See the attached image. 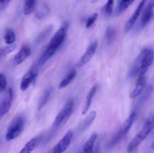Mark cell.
<instances>
[{"instance_id":"obj_3","label":"cell","mask_w":154,"mask_h":153,"mask_svg":"<svg viewBox=\"0 0 154 153\" xmlns=\"http://www.w3.org/2000/svg\"><path fill=\"white\" fill-rule=\"evenodd\" d=\"M154 128V116L150 115V116L146 118L142 128L140 131L132 139L130 143L129 144L127 148V151L129 152L134 151L137 147L139 146L143 141L146 140V138L149 136L151 131Z\"/></svg>"},{"instance_id":"obj_10","label":"cell","mask_w":154,"mask_h":153,"mask_svg":"<svg viewBox=\"0 0 154 153\" xmlns=\"http://www.w3.org/2000/svg\"><path fill=\"white\" fill-rule=\"evenodd\" d=\"M147 1V0H141V2H140V4L138 5V7H137L136 10H135L133 14L130 16V18H129V19L128 20L127 22H126V25H125L124 27L125 33H128L131 29H132L135 22H136V20L138 19L140 15H141V11H142L143 9H144Z\"/></svg>"},{"instance_id":"obj_28","label":"cell","mask_w":154,"mask_h":153,"mask_svg":"<svg viewBox=\"0 0 154 153\" xmlns=\"http://www.w3.org/2000/svg\"><path fill=\"white\" fill-rule=\"evenodd\" d=\"M152 92H153V86H147V88L144 89V92L141 94H142V96H141L139 102L143 103L144 101H145V100H147L149 97H150V94H151V93H152Z\"/></svg>"},{"instance_id":"obj_2","label":"cell","mask_w":154,"mask_h":153,"mask_svg":"<svg viewBox=\"0 0 154 153\" xmlns=\"http://www.w3.org/2000/svg\"><path fill=\"white\" fill-rule=\"evenodd\" d=\"M154 59V52L150 48L143 50L132 63V68L129 70L131 77H138L139 76H145L148 71L149 68Z\"/></svg>"},{"instance_id":"obj_14","label":"cell","mask_w":154,"mask_h":153,"mask_svg":"<svg viewBox=\"0 0 154 153\" xmlns=\"http://www.w3.org/2000/svg\"><path fill=\"white\" fill-rule=\"evenodd\" d=\"M153 8H154V0H150L148 4L146 5L144 8V12H143L141 20V24L142 27H145L150 20L152 19L153 15Z\"/></svg>"},{"instance_id":"obj_26","label":"cell","mask_w":154,"mask_h":153,"mask_svg":"<svg viewBox=\"0 0 154 153\" xmlns=\"http://www.w3.org/2000/svg\"><path fill=\"white\" fill-rule=\"evenodd\" d=\"M17 48V44H13L8 45V46H5L3 47H2L1 52H0V54H1V58H3L5 56L8 55L11 52H12L13 51H14Z\"/></svg>"},{"instance_id":"obj_31","label":"cell","mask_w":154,"mask_h":153,"mask_svg":"<svg viewBox=\"0 0 154 153\" xmlns=\"http://www.w3.org/2000/svg\"><path fill=\"white\" fill-rule=\"evenodd\" d=\"M51 28H49V29L45 30V31H44L43 32H42V34H41L40 35L38 36V40H37V41L40 42V41H42H42H43L44 39L46 38L47 36L49 35V33L51 32Z\"/></svg>"},{"instance_id":"obj_30","label":"cell","mask_w":154,"mask_h":153,"mask_svg":"<svg viewBox=\"0 0 154 153\" xmlns=\"http://www.w3.org/2000/svg\"><path fill=\"white\" fill-rule=\"evenodd\" d=\"M7 84V78L5 76L4 74L1 73L0 74V91H1V92H3L5 90H6Z\"/></svg>"},{"instance_id":"obj_22","label":"cell","mask_w":154,"mask_h":153,"mask_svg":"<svg viewBox=\"0 0 154 153\" xmlns=\"http://www.w3.org/2000/svg\"><path fill=\"white\" fill-rule=\"evenodd\" d=\"M4 40L8 45L14 44L15 40H16V34L13 29H11V28L6 29L4 34Z\"/></svg>"},{"instance_id":"obj_21","label":"cell","mask_w":154,"mask_h":153,"mask_svg":"<svg viewBox=\"0 0 154 153\" xmlns=\"http://www.w3.org/2000/svg\"><path fill=\"white\" fill-rule=\"evenodd\" d=\"M76 74L77 72L75 69L71 70L68 73V74L62 80L61 82H60V84H59V88L61 89V88H66V86H68L72 82V81L75 79V76H76Z\"/></svg>"},{"instance_id":"obj_5","label":"cell","mask_w":154,"mask_h":153,"mask_svg":"<svg viewBox=\"0 0 154 153\" xmlns=\"http://www.w3.org/2000/svg\"><path fill=\"white\" fill-rule=\"evenodd\" d=\"M137 117V112L135 111L131 112L130 115L129 116L127 119L124 122L123 124H122L121 128H120V130L117 131V133L116 134L115 136L112 138L111 142H110V146H114L116 144L118 143L119 141L121 140L125 136L128 134V132L129 131V130L132 128V124L135 122V119H136Z\"/></svg>"},{"instance_id":"obj_13","label":"cell","mask_w":154,"mask_h":153,"mask_svg":"<svg viewBox=\"0 0 154 153\" xmlns=\"http://www.w3.org/2000/svg\"><path fill=\"white\" fill-rule=\"evenodd\" d=\"M31 54V47L29 45L25 44L22 46L17 53L14 56L13 58V62L15 64H20L23 62Z\"/></svg>"},{"instance_id":"obj_8","label":"cell","mask_w":154,"mask_h":153,"mask_svg":"<svg viewBox=\"0 0 154 153\" xmlns=\"http://www.w3.org/2000/svg\"><path fill=\"white\" fill-rule=\"evenodd\" d=\"M98 46V41L97 40H94V41L92 42L90 44V46L87 47V49L86 50L85 52L83 54L82 56L81 57L80 60L78 61V62L77 63V65L78 67H83L84 65H85L87 63H88L90 60L92 59V58L93 57V56L95 55V52H96V50H97Z\"/></svg>"},{"instance_id":"obj_16","label":"cell","mask_w":154,"mask_h":153,"mask_svg":"<svg viewBox=\"0 0 154 153\" xmlns=\"http://www.w3.org/2000/svg\"><path fill=\"white\" fill-rule=\"evenodd\" d=\"M98 87H99V86H98L97 84H96V85L93 86L90 88V91H89L88 94H87V98H86V101H85V104H84V109H83L82 110L83 115L87 114V112H88L89 110H90L93 98H94L96 93L97 92Z\"/></svg>"},{"instance_id":"obj_12","label":"cell","mask_w":154,"mask_h":153,"mask_svg":"<svg viewBox=\"0 0 154 153\" xmlns=\"http://www.w3.org/2000/svg\"><path fill=\"white\" fill-rule=\"evenodd\" d=\"M145 86H146V78L145 76H138L137 79L136 83H135V88L130 93V97L131 99L136 98L139 97L143 92H144V89H145Z\"/></svg>"},{"instance_id":"obj_27","label":"cell","mask_w":154,"mask_h":153,"mask_svg":"<svg viewBox=\"0 0 154 153\" xmlns=\"http://www.w3.org/2000/svg\"><path fill=\"white\" fill-rule=\"evenodd\" d=\"M50 9L49 8L47 5H43L36 13L35 16L36 17L38 18V19H43V18L46 17L48 14H49Z\"/></svg>"},{"instance_id":"obj_24","label":"cell","mask_w":154,"mask_h":153,"mask_svg":"<svg viewBox=\"0 0 154 153\" xmlns=\"http://www.w3.org/2000/svg\"><path fill=\"white\" fill-rule=\"evenodd\" d=\"M36 0H25V4H24L23 13L25 15H28L31 14L34 10L35 7Z\"/></svg>"},{"instance_id":"obj_4","label":"cell","mask_w":154,"mask_h":153,"mask_svg":"<svg viewBox=\"0 0 154 153\" xmlns=\"http://www.w3.org/2000/svg\"><path fill=\"white\" fill-rule=\"evenodd\" d=\"M26 123V118L23 114L17 115L13 118L8 127L5 134L6 141L13 140L17 137L22 132Z\"/></svg>"},{"instance_id":"obj_19","label":"cell","mask_w":154,"mask_h":153,"mask_svg":"<svg viewBox=\"0 0 154 153\" xmlns=\"http://www.w3.org/2000/svg\"><path fill=\"white\" fill-rule=\"evenodd\" d=\"M135 0H117V8H116V14L120 15L125 11Z\"/></svg>"},{"instance_id":"obj_7","label":"cell","mask_w":154,"mask_h":153,"mask_svg":"<svg viewBox=\"0 0 154 153\" xmlns=\"http://www.w3.org/2000/svg\"><path fill=\"white\" fill-rule=\"evenodd\" d=\"M72 138H73V132L72 130L67 131L63 137L52 148L50 153H63L69 147Z\"/></svg>"},{"instance_id":"obj_9","label":"cell","mask_w":154,"mask_h":153,"mask_svg":"<svg viewBox=\"0 0 154 153\" xmlns=\"http://www.w3.org/2000/svg\"><path fill=\"white\" fill-rule=\"evenodd\" d=\"M14 99V91L11 88L8 89L7 92L2 98L1 101V106H0V116L1 117L4 116L5 114L9 112L11 106L12 101Z\"/></svg>"},{"instance_id":"obj_1","label":"cell","mask_w":154,"mask_h":153,"mask_svg":"<svg viewBox=\"0 0 154 153\" xmlns=\"http://www.w3.org/2000/svg\"><path fill=\"white\" fill-rule=\"evenodd\" d=\"M69 22H64L59 28V29L56 32L55 34L50 40L49 44L47 46L46 49L38 59V64H45L48 60H49L54 55L57 50L63 44L67 35L68 29H69Z\"/></svg>"},{"instance_id":"obj_29","label":"cell","mask_w":154,"mask_h":153,"mask_svg":"<svg viewBox=\"0 0 154 153\" xmlns=\"http://www.w3.org/2000/svg\"><path fill=\"white\" fill-rule=\"evenodd\" d=\"M98 16H99L98 14L95 13L93 14H92L91 16H89V17L87 18V21H86V28H90V27L94 24V22H96V20L98 18Z\"/></svg>"},{"instance_id":"obj_6","label":"cell","mask_w":154,"mask_h":153,"mask_svg":"<svg viewBox=\"0 0 154 153\" xmlns=\"http://www.w3.org/2000/svg\"><path fill=\"white\" fill-rule=\"evenodd\" d=\"M74 104L73 100H69L67 103L63 106L61 110L59 112L53 122L52 127L54 128H58L61 125L64 124L68 121L70 116H72L74 110Z\"/></svg>"},{"instance_id":"obj_11","label":"cell","mask_w":154,"mask_h":153,"mask_svg":"<svg viewBox=\"0 0 154 153\" xmlns=\"http://www.w3.org/2000/svg\"><path fill=\"white\" fill-rule=\"evenodd\" d=\"M37 76V70L36 69H31L29 70L24 76H23L20 82V90L22 92H25L28 89L29 87L32 84V82L35 80Z\"/></svg>"},{"instance_id":"obj_17","label":"cell","mask_w":154,"mask_h":153,"mask_svg":"<svg viewBox=\"0 0 154 153\" xmlns=\"http://www.w3.org/2000/svg\"><path fill=\"white\" fill-rule=\"evenodd\" d=\"M98 134H93L89 137V139L86 141L85 143L83 146V152L84 153H93L94 150V146L97 140Z\"/></svg>"},{"instance_id":"obj_18","label":"cell","mask_w":154,"mask_h":153,"mask_svg":"<svg viewBox=\"0 0 154 153\" xmlns=\"http://www.w3.org/2000/svg\"><path fill=\"white\" fill-rule=\"evenodd\" d=\"M40 142V138L38 136H35V137L32 138L30 140L26 143L23 148L20 150L19 153H32L33 150L38 146V145Z\"/></svg>"},{"instance_id":"obj_33","label":"cell","mask_w":154,"mask_h":153,"mask_svg":"<svg viewBox=\"0 0 154 153\" xmlns=\"http://www.w3.org/2000/svg\"><path fill=\"white\" fill-rule=\"evenodd\" d=\"M150 148H151L152 149H154V140H153V142H152L151 146H150Z\"/></svg>"},{"instance_id":"obj_25","label":"cell","mask_w":154,"mask_h":153,"mask_svg":"<svg viewBox=\"0 0 154 153\" xmlns=\"http://www.w3.org/2000/svg\"><path fill=\"white\" fill-rule=\"evenodd\" d=\"M114 0H108L107 2L103 7V12L107 16H110L112 14L114 11Z\"/></svg>"},{"instance_id":"obj_20","label":"cell","mask_w":154,"mask_h":153,"mask_svg":"<svg viewBox=\"0 0 154 153\" xmlns=\"http://www.w3.org/2000/svg\"><path fill=\"white\" fill-rule=\"evenodd\" d=\"M52 88L49 87V88H47L44 91L43 94L41 96V98L38 100V109L41 110L44 107V106L46 105V104L48 103V100H49L50 98H51V94H52Z\"/></svg>"},{"instance_id":"obj_15","label":"cell","mask_w":154,"mask_h":153,"mask_svg":"<svg viewBox=\"0 0 154 153\" xmlns=\"http://www.w3.org/2000/svg\"><path fill=\"white\" fill-rule=\"evenodd\" d=\"M97 116V113L95 110L90 111L88 114H87V116L85 117L84 120L80 123L79 127H78V129H79L80 132H84L91 125L92 123L93 122V121L95 120V118Z\"/></svg>"},{"instance_id":"obj_23","label":"cell","mask_w":154,"mask_h":153,"mask_svg":"<svg viewBox=\"0 0 154 153\" xmlns=\"http://www.w3.org/2000/svg\"><path fill=\"white\" fill-rule=\"evenodd\" d=\"M116 34L117 32H116V29L114 27L108 26L107 28L106 32H105V39H106L108 44H111V43H113L116 38Z\"/></svg>"},{"instance_id":"obj_32","label":"cell","mask_w":154,"mask_h":153,"mask_svg":"<svg viewBox=\"0 0 154 153\" xmlns=\"http://www.w3.org/2000/svg\"><path fill=\"white\" fill-rule=\"evenodd\" d=\"M11 0H0V9L1 10H4L8 6Z\"/></svg>"}]
</instances>
